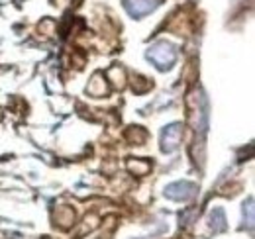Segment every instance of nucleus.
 Listing matches in <instances>:
<instances>
[{
    "mask_svg": "<svg viewBox=\"0 0 255 239\" xmlns=\"http://www.w3.org/2000/svg\"><path fill=\"white\" fill-rule=\"evenodd\" d=\"M210 220H212V228H214V232H222V230H226V218H224L222 210H214L212 216H210Z\"/></svg>",
    "mask_w": 255,
    "mask_h": 239,
    "instance_id": "39448f33",
    "label": "nucleus"
},
{
    "mask_svg": "<svg viewBox=\"0 0 255 239\" xmlns=\"http://www.w3.org/2000/svg\"><path fill=\"white\" fill-rule=\"evenodd\" d=\"M248 226L250 228L254 226V206H252V200L248 202Z\"/></svg>",
    "mask_w": 255,
    "mask_h": 239,
    "instance_id": "423d86ee",
    "label": "nucleus"
},
{
    "mask_svg": "<svg viewBox=\"0 0 255 239\" xmlns=\"http://www.w3.org/2000/svg\"><path fill=\"white\" fill-rule=\"evenodd\" d=\"M124 2H126L128 12H129L131 16H135V18L153 12V10L157 8V4H159L157 0H124Z\"/></svg>",
    "mask_w": 255,
    "mask_h": 239,
    "instance_id": "20e7f679",
    "label": "nucleus"
},
{
    "mask_svg": "<svg viewBox=\"0 0 255 239\" xmlns=\"http://www.w3.org/2000/svg\"><path fill=\"white\" fill-rule=\"evenodd\" d=\"M181 137H183V127L179 123H171L163 129L161 133V149L163 151H175L181 143Z\"/></svg>",
    "mask_w": 255,
    "mask_h": 239,
    "instance_id": "7ed1b4c3",
    "label": "nucleus"
},
{
    "mask_svg": "<svg viewBox=\"0 0 255 239\" xmlns=\"http://www.w3.org/2000/svg\"><path fill=\"white\" fill-rule=\"evenodd\" d=\"M196 192V186L192 182H187V180H179V182H173L165 188V196L171 198V200H189L194 196Z\"/></svg>",
    "mask_w": 255,
    "mask_h": 239,
    "instance_id": "f03ea898",
    "label": "nucleus"
},
{
    "mask_svg": "<svg viewBox=\"0 0 255 239\" xmlns=\"http://www.w3.org/2000/svg\"><path fill=\"white\" fill-rule=\"evenodd\" d=\"M147 59L151 61L157 69L167 71V69L173 67V63H175V59H177V51H175V47H173L171 43L159 41V43H155V45L149 47V51H147Z\"/></svg>",
    "mask_w": 255,
    "mask_h": 239,
    "instance_id": "f257e3e1",
    "label": "nucleus"
}]
</instances>
